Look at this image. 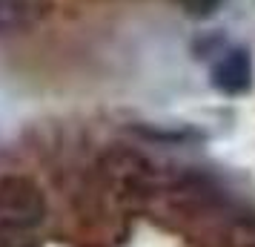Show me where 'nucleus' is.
<instances>
[{"label":"nucleus","instance_id":"nucleus-3","mask_svg":"<svg viewBox=\"0 0 255 247\" xmlns=\"http://www.w3.org/2000/svg\"><path fill=\"white\" fill-rule=\"evenodd\" d=\"M37 20L35 0H0V35L26 32Z\"/></svg>","mask_w":255,"mask_h":247},{"label":"nucleus","instance_id":"nucleus-1","mask_svg":"<svg viewBox=\"0 0 255 247\" xmlns=\"http://www.w3.org/2000/svg\"><path fill=\"white\" fill-rule=\"evenodd\" d=\"M46 219V196L32 178L0 176V224L14 230H35Z\"/></svg>","mask_w":255,"mask_h":247},{"label":"nucleus","instance_id":"nucleus-4","mask_svg":"<svg viewBox=\"0 0 255 247\" xmlns=\"http://www.w3.org/2000/svg\"><path fill=\"white\" fill-rule=\"evenodd\" d=\"M221 3L224 0H181L184 12L192 14V17H209V14H215Z\"/></svg>","mask_w":255,"mask_h":247},{"label":"nucleus","instance_id":"nucleus-2","mask_svg":"<svg viewBox=\"0 0 255 247\" xmlns=\"http://www.w3.org/2000/svg\"><path fill=\"white\" fill-rule=\"evenodd\" d=\"M212 83L224 95H241L253 83V60L244 49L224 52V58L212 66Z\"/></svg>","mask_w":255,"mask_h":247},{"label":"nucleus","instance_id":"nucleus-5","mask_svg":"<svg viewBox=\"0 0 255 247\" xmlns=\"http://www.w3.org/2000/svg\"><path fill=\"white\" fill-rule=\"evenodd\" d=\"M0 247H32V242L26 239L23 230H14V227L0 224Z\"/></svg>","mask_w":255,"mask_h":247}]
</instances>
